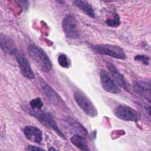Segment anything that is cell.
Wrapping results in <instances>:
<instances>
[{
    "mask_svg": "<svg viewBox=\"0 0 151 151\" xmlns=\"http://www.w3.org/2000/svg\"><path fill=\"white\" fill-rule=\"evenodd\" d=\"M29 105L32 110H41L43 106V103L40 98L32 99L29 102Z\"/></svg>",
    "mask_w": 151,
    "mask_h": 151,
    "instance_id": "cell-18",
    "label": "cell"
},
{
    "mask_svg": "<svg viewBox=\"0 0 151 151\" xmlns=\"http://www.w3.org/2000/svg\"><path fill=\"white\" fill-rule=\"evenodd\" d=\"M106 24L111 27H117L120 24V21L119 15L115 13L113 15V17L107 19L106 21Z\"/></svg>",
    "mask_w": 151,
    "mask_h": 151,
    "instance_id": "cell-17",
    "label": "cell"
},
{
    "mask_svg": "<svg viewBox=\"0 0 151 151\" xmlns=\"http://www.w3.org/2000/svg\"><path fill=\"white\" fill-rule=\"evenodd\" d=\"M114 114L117 118L124 121H137L140 117V114L134 109L126 105H120L114 110Z\"/></svg>",
    "mask_w": 151,
    "mask_h": 151,
    "instance_id": "cell-6",
    "label": "cell"
},
{
    "mask_svg": "<svg viewBox=\"0 0 151 151\" xmlns=\"http://www.w3.org/2000/svg\"><path fill=\"white\" fill-rule=\"evenodd\" d=\"M93 50L99 54L107 55L116 59L124 60L127 57L123 50L116 45L97 44L93 47Z\"/></svg>",
    "mask_w": 151,
    "mask_h": 151,
    "instance_id": "cell-4",
    "label": "cell"
},
{
    "mask_svg": "<svg viewBox=\"0 0 151 151\" xmlns=\"http://www.w3.org/2000/svg\"><path fill=\"white\" fill-rule=\"evenodd\" d=\"M134 91L148 100H150V84L149 82L139 81L134 83L133 85Z\"/></svg>",
    "mask_w": 151,
    "mask_h": 151,
    "instance_id": "cell-13",
    "label": "cell"
},
{
    "mask_svg": "<svg viewBox=\"0 0 151 151\" xmlns=\"http://www.w3.org/2000/svg\"><path fill=\"white\" fill-rule=\"evenodd\" d=\"M106 67L110 76L117 85H119V86L126 91H129L130 88V84L124 76L117 70L116 66L112 63L108 62L106 63Z\"/></svg>",
    "mask_w": 151,
    "mask_h": 151,
    "instance_id": "cell-7",
    "label": "cell"
},
{
    "mask_svg": "<svg viewBox=\"0 0 151 151\" xmlns=\"http://www.w3.org/2000/svg\"><path fill=\"white\" fill-rule=\"evenodd\" d=\"M42 89L46 97L54 105L57 107H63L64 106L65 103L61 97L49 85H43L42 86Z\"/></svg>",
    "mask_w": 151,
    "mask_h": 151,
    "instance_id": "cell-12",
    "label": "cell"
},
{
    "mask_svg": "<svg viewBox=\"0 0 151 151\" xmlns=\"http://www.w3.org/2000/svg\"><path fill=\"white\" fill-rule=\"evenodd\" d=\"M68 122L70 126H71V127L72 129H73L74 130H75L76 132H77L76 134H79L83 135L85 137L86 136L87 131L86 130L84 127L81 126V124L80 123H78L74 120H71V119H69Z\"/></svg>",
    "mask_w": 151,
    "mask_h": 151,
    "instance_id": "cell-16",
    "label": "cell"
},
{
    "mask_svg": "<svg viewBox=\"0 0 151 151\" xmlns=\"http://www.w3.org/2000/svg\"><path fill=\"white\" fill-rule=\"evenodd\" d=\"M15 55L22 74L29 79H34L35 78V74L26 57L19 52Z\"/></svg>",
    "mask_w": 151,
    "mask_h": 151,
    "instance_id": "cell-9",
    "label": "cell"
},
{
    "mask_svg": "<svg viewBox=\"0 0 151 151\" xmlns=\"http://www.w3.org/2000/svg\"><path fill=\"white\" fill-rule=\"evenodd\" d=\"M26 150H44V149L38 147V146H36L29 145L26 148Z\"/></svg>",
    "mask_w": 151,
    "mask_h": 151,
    "instance_id": "cell-21",
    "label": "cell"
},
{
    "mask_svg": "<svg viewBox=\"0 0 151 151\" xmlns=\"http://www.w3.org/2000/svg\"><path fill=\"white\" fill-rule=\"evenodd\" d=\"M70 141L73 145L81 150H90L86 139V137L83 135L79 134H74L70 138Z\"/></svg>",
    "mask_w": 151,
    "mask_h": 151,
    "instance_id": "cell-14",
    "label": "cell"
},
{
    "mask_svg": "<svg viewBox=\"0 0 151 151\" xmlns=\"http://www.w3.org/2000/svg\"><path fill=\"white\" fill-rule=\"evenodd\" d=\"M62 28L65 35L71 39H77L80 36V27L77 18L73 15H65L62 21Z\"/></svg>",
    "mask_w": 151,
    "mask_h": 151,
    "instance_id": "cell-3",
    "label": "cell"
},
{
    "mask_svg": "<svg viewBox=\"0 0 151 151\" xmlns=\"http://www.w3.org/2000/svg\"><path fill=\"white\" fill-rule=\"evenodd\" d=\"M74 99L78 107L83 112L90 117H96L98 114V111L89 98L82 91L77 90L73 94Z\"/></svg>",
    "mask_w": 151,
    "mask_h": 151,
    "instance_id": "cell-2",
    "label": "cell"
},
{
    "mask_svg": "<svg viewBox=\"0 0 151 151\" xmlns=\"http://www.w3.org/2000/svg\"><path fill=\"white\" fill-rule=\"evenodd\" d=\"M24 134L27 139L36 143H40L42 140V132L38 127L27 126L24 129Z\"/></svg>",
    "mask_w": 151,
    "mask_h": 151,
    "instance_id": "cell-10",
    "label": "cell"
},
{
    "mask_svg": "<svg viewBox=\"0 0 151 151\" xmlns=\"http://www.w3.org/2000/svg\"><path fill=\"white\" fill-rule=\"evenodd\" d=\"M134 59L136 61H139L142 62V63H143L145 65H147L149 64V57L145 55H136L134 58Z\"/></svg>",
    "mask_w": 151,
    "mask_h": 151,
    "instance_id": "cell-20",
    "label": "cell"
},
{
    "mask_svg": "<svg viewBox=\"0 0 151 151\" xmlns=\"http://www.w3.org/2000/svg\"><path fill=\"white\" fill-rule=\"evenodd\" d=\"M100 78L101 86L105 91L112 94L120 93V88L106 71L103 70L100 71Z\"/></svg>",
    "mask_w": 151,
    "mask_h": 151,
    "instance_id": "cell-8",
    "label": "cell"
},
{
    "mask_svg": "<svg viewBox=\"0 0 151 151\" xmlns=\"http://www.w3.org/2000/svg\"><path fill=\"white\" fill-rule=\"evenodd\" d=\"M29 114L35 117L44 125L52 129L59 136L65 139V135L60 130L57 123L50 114L42 111L40 110L32 109L29 111Z\"/></svg>",
    "mask_w": 151,
    "mask_h": 151,
    "instance_id": "cell-5",
    "label": "cell"
},
{
    "mask_svg": "<svg viewBox=\"0 0 151 151\" xmlns=\"http://www.w3.org/2000/svg\"><path fill=\"white\" fill-rule=\"evenodd\" d=\"M49 150H56V149L53 148V147H51V148H50V149H49Z\"/></svg>",
    "mask_w": 151,
    "mask_h": 151,
    "instance_id": "cell-22",
    "label": "cell"
},
{
    "mask_svg": "<svg viewBox=\"0 0 151 151\" xmlns=\"http://www.w3.org/2000/svg\"><path fill=\"white\" fill-rule=\"evenodd\" d=\"M58 63L63 68H68L70 65L68 58L65 54H61L58 57Z\"/></svg>",
    "mask_w": 151,
    "mask_h": 151,
    "instance_id": "cell-19",
    "label": "cell"
},
{
    "mask_svg": "<svg viewBox=\"0 0 151 151\" xmlns=\"http://www.w3.org/2000/svg\"><path fill=\"white\" fill-rule=\"evenodd\" d=\"M76 5L87 15L91 18L95 17V12L94 8L90 4L86 1H74Z\"/></svg>",
    "mask_w": 151,
    "mask_h": 151,
    "instance_id": "cell-15",
    "label": "cell"
},
{
    "mask_svg": "<svg viewBox=\"0 0 151 151\" xmlns=\"http://www.w3.org/2000/svg\"><path fill=\"white\" fill-rule=\"evenodd\" d=\"M0 45L1 50L6 54L9 55H15L18 50L14 41L8 36L1 34Z\"/></svg>",
    "mask_w": 151,
    "mask_h": 151,
    "instance_id": "cell-11",
    "label": "cell"
},
{
    "mask_svg": "<svg viewBox=\"0 0 151 151\" xmlns=\"http://www.w3.org/2000/svg\"><path fill=\"white\" fill-rule=\"evenodd\" d=\"M28 53L30 58L35 65L43 72L50 71L52 64L46 52L35 44H29L28 47Z\"/></svg>",
    "mask_w": 151,
    "mask_h": 151,
    "instance_id": "cell-1",
    "label": "cell"
}]
</instances>
